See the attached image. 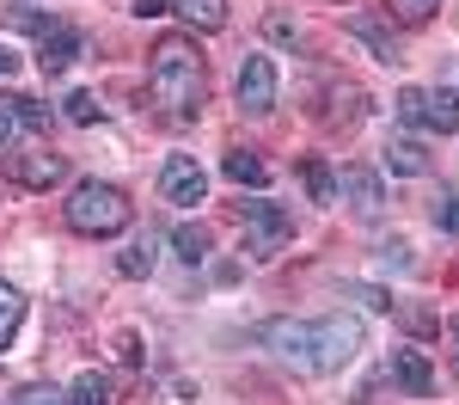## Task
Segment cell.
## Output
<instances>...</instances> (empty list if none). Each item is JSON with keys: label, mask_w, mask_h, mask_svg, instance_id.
Returning <instances> with one entry per match:
<instances>
[{"label": "cell", "mask_w": 459, "mask_h": 405, "mask_svg": "<svg viewBox=\"0 0 459 405\" xmlns=\"http://www.w3.org/2000/svg\"><path fill=\"white\" fill-rule=\"evenodd\" d=\"M68 400H74V405H110V374L86 368V374H80V381L68 387Z\"/></svg>", "instance_id": "19"}, {"label": "cell", "mask_w": 459, "mask_h": 405, "mask_svg": "<svg viewBox=\"0 0 459 405\" xmlns=\"http://www.w3.org/2000/svg\"><path fill=\"white\" fill-rule=\"evenodd\" d=\"M13 68H19V56H13V49H0V80H6Z\"/></svg>", "instance_id": "32"}, {"label": "cell", "mask_w": 459, "mask_h": 405, "mask_svg": "<svg viewBox=\"0 0 459 405\" xmlns=\"http://www.w3.org/2000/svg\"><path fill=\"white\" fill-rule=\"evenodd\" d=\"M160 197H166V203H178V209H196V203L209 197L203 166H196L190 154H172V160H166V172H160Z\"/></svg>", "instance_id": "8"}, {"label": "cell", "mask_w": 459, "mask_h": 405, "mask_svg": "<svg viewBox=\"0 0 459 405\" xmlns=\"http://www.w3.org/2000/svg\"><path fill=\"white\" fill-rule=\"evenodd\" d=\"M68 123H99V99L92 92H68Z\"/></svg>", "instance_id": "24"}, {"label": "cell", "mask_w": 459, "mask_h": 405, "mask_svg": "<svg viewBox=\"0 0 459 405\" xmlns=\"http://www.w3.org/2000/svg\"><path fill=\"white\" fill-rule=\"evenodd\" d=\"M435 227L459 240V197H441V203H435Z\"/></svg>", "instance_id": "25"}, {"label": "cell", "mask_w": 459, "mask_h": 405, "mask_svg": "<svg viewBox=\"0 0 459 405\" xmlns=\"http://www.w3.org/2000/svg\"><path fill=\"white\" fill-rule=\"evenodd\" d=\"M153 264H160V240H153V233L129 240V246L117 252V270H123V277H153Z\"/></svg>", "instance_id": "15"}, {"label": "cell", "mask_w": 459, "mask_h": 405, "mask_svg": "<svg viewBox=\"0 0 459 405\" xmlns=\"http://www.w3.org/2000/svg\"><path fill=\"white\" fill-rule=\"evenodd\" d=\"M350 295H355V301H368L374 313H392V295H386V289H368V283H350Z\"/></svg>", "instance_id": "28"}, {"label": "cell", "mask_w": 459, "mask_h": 405, "mask_svg": "<svg viewBox=\"0 0 459 405\" xmlns=\"http://www.w3.org/2000/svg\"><path fill=\"white\" fill-rule=\"evenodd\" d=\"M19 326H25V295L13 289V283H0V350L19 338Z\"/></svg>", "instance_id": "18"}, {"label": "cell", "mask_w": 459, "mask_h": 405, "mask_svg": "<svg viewBox=\"0 0 459 405\" xmlns=\"http://www.w3.org/2000/svg\"><path fill=\"white\" fill-rule=\"evenodd\" d=\"M135 221V203L105 179H80L68 197V227L74 233H86V240H110V233H123Z\"/></svg>", "instance_id": "2"}, {"label": "cell", "mask_w": 459, "mask_h": 405, "mask_svg": "<svg viewBox=\"0 0 459 405\" xmlns=\"http://www.w3.org/2000/svg\"><path fill=\"white\" fill-rule=\"evenodd\" d=\"M386 172H398V179H423V172H429L423 142H411V136H392V142H386Z\"/></svg>", "instance_id": "13"}, {"label": "cell", "mask_w": 459, "mask_h": 405, "mask_svg": "<svg viewBox=\"0 0 459 405\" xmlns=\"http://www.w3.org/2000/svg\"><path fill=\"white\" fill-rule=\"evenodd\" d=\"M307 190H313V203H337V179L325 160H307Z\"/></svg>", "instance_id": "22"}, {"label": "cell", "mask_w": 459, "mask_h": 405, "mask_svg": "<svg viewBox=\"0 0 459 405\" xmlns=\"http://www.w3.org/2000/svg\"><path fill=\"white\" fill-rule=\"evenodd\" d=\"M288 233H294V216H288V209H276V203H246V246H251V258H276Z\"/></svg>", "instance_id": "4"}, {"label": "cell", "mask_w": 459, "mask_h": 405, "mask_svg": "<svg viewBox=\"0 0 459 405\" xmlns=\"http://www.w3.org/2000/svg\"><path fill=\"white\" fill-rule=\"evenodd\" d=\"M392 381L404 393H435V363L423 350H392Z\"/></svg>", "instance_id": "11"}, {"label": "cell", "mask_w": 459, "mask_h": 405, "mask_svg": "<svg viewBox=\"0 0 459 405\" xmlns=\"http://www.w3.org/2000/svg\"><path fill=\"white\" fill-rule=\"evenodd\" d=\"M117 357H123V363H142V338L123 331V338H117Z\"/></svg>", "instance_id": "29"}, {"label": "cell", "mask_w": 459, "mask_h": 405, "mask_svg": "<svg viewBox=\"0 0 459 405\" xmlns=\"http://www.w3.org/2000/svg\"><path fill=\"white\" fill-rule=\"evenodd\" d=\"M454 331H459V326H454Z\"/></svg>", "instance_id": "33"}, {"label": "cell", "mask_w": 459, "mask_h": 405, "mask_svg": "<svg viewBox=\"0 0 459 405\" xmlns=\"http://www.w3.org/2000/svg\"><path fill=\"white\" fill-rule=\"evenodd\" d=\"M19 129H25V117H19V92H0V154L19 142Z\"/></svg>", "instance_id": "21"}, {"label": "cell", "mask_w": 459, "mask_h": 405, "mask_svg": "<svg viewBox=\"0 0 459 405\" xmlns=\"http://www.w3.org/2000/svg\"><path fill=\"white\" fill-rule=\"evenodd\" d=\"M398 117H404V123H423V86H404V92H398Z\"/></svg>", "instance_id": "26"}, {"label": "cell", "mask_w": 459, "mask_h": 405, "mask_svg": "<svg viewBox=\"0 0 459 405\" xmlns=\"http://www.w3.org/2000/svg\"><path fill=\"white\" fill-rule=\"evenodd\" d=\"M392 6H398V19H411V25H423V19L435 13V6H441V0H392Z\"/></svg>", "instance_id": "27"}, {"label": "cell", "mask_w": 459, "mask_h": 405, "mask_svg": "<svg viewBox=\"0 0 459 405\" xmlns=\"http://www.w3.org/2000/svg\"><path fill=\"white\" fill-rule=\"evenodd\" d=\"M221 172H227L233 184H251V190H264V184H270V166H264L257 154H246V147H233V154L221 160Z\"/></svg>", "instance_id": "17"}, {"label": "cell", "mask_w": 459, "mask_h": 405, "mask_svg": "<svg viewBox=\"0 0 459 405\" xmlns=\"http://www.w3.org/2000/svg\"><path fill=\"white\" fill-rule=\"evenodd\" d=\"M361 320L355 313H325V320H313V363L318 374H337L343 363H355V350H361Z\"/></svg>", "instance_id": "3"}, {"label": "cell", "mask_w": 459, "mask_h": 405, "mask_svg": "<svg viewBox=\"0 0 459 405\" xmlns=\"http://www.w3.org/2000/svg\"><path fill=\"white\" fill-rule=\"evenodd\" d=\"M350 37L355 43H368V49H374V56H380V62H404V43H398V31H392L386 19H374V13H355L350 19Z\"/></svg>", "instance_id": "10"}, {"label": "cell", "mask_w": 459, "mask_h": 405, "mask_svg": "<svg viewBox=\"0 0 459 405\" xmlns=\"http://www.w3.org/2000/svg\"><path fill=\"white\" fill-rule=\"evenodd\" d=\"M276 62L270 56H246L239 62V110H251V117H264V110H276Z\"/></svg>", "instance_id": "7"}, {"label": "cell", "mask_w": 459, "mask_h": 405, "mask_svg": "<svg viewBox=\"0 0 459 405\" xmlns=\"http://www.w3.org/2000/svg\"><path fill=\"white\" fill-rule=\"evenodd\" d=\"M184 25H196V31H221L227 25V0H166Z\"/></svg>", "instance_id": "14"}, {"label": "cell", "mask_w": 459, "mask_h": 405, "mask_svg": "<svg viewBox=\"0 0 459 405\" xmlns=\"http://www.w3.org/2000/svg\"><path fill=\"white\" fill-rule=\"evenodd\" d=\"M423 123L429 129H441V136H454L459 129V92L447 86V92H423Z\"/></svg>", "instance_id": "16"}, {"label": "cell", "mask_w": 459, "mask_h": 405, "mask_svg": "<svg viewBox=\"0 0 459 405\" xmlns=\"http://www.w3.org/2000/svg\"><path fill=\"white\" fill-rule=\"evenodd\" d=\"M129 13H135V19H160V13H172V6H166V0H135Z\"/></svg>", "instance_id": "30"}, {"label": "cell", "mask_w": 459, "mask_h": 405, "mask_svg": "<svg viewBox=\"0 0 459 405\" xmlns=\"http://www.w3.org/2000/svg\"><path fill=\"white\" fill-rule=\"evenodd\" d=\"M337 197H350L355 216H380L386 209V190H380V172H368V166H343V179H337Z\"/></svg>", "instance_id": "9"}, {"label": "cell", "mask_w": 459, "mask_h": 405, "mask_svg": "<svg viewBox=\"0 0 459 405\" xmlns=\"http://www.w3.org/2000/svg\"><path fill=\"white\" fill-rule=\"evenodd\" d=\"M270 37H282V43H288V37H294V19H288V13H270Z\"/></svg>", "instance_id": "31"}, {"label": "cell", "mask_w": 459, "mask_h": 405, "mask_svg": "<svg viewBox=\"0 0 459 405\" xmlns=\"http://www.w3.org/2000/svg\"><path fill=\"white\" fill-rule=\"evenodd\" d=\"M172 246H178L184 264H203V258H209V227H196V221H190V227H178Z\"/></svg>", "instance_id": "20"}, {"label": "cell", "mask_w": 459, "mask_h": 405, "mask_svg": "<svg viewBox=\"0 0 459 405\" xmlns=\"http://www.w3.org/2000/svg\"><path fill=\"white\" fill-rule=\"evenodd\" d=\"M264 344H270L288 368L318 374V363H313V320H270V326H264Z\"/></svg>", "instance_id": "5"}, {"label": "cell", "mask_w": 459, "mask_h": 405, "mask_svg": "<svg viewBox=\"0 0 459 405\" xmlns=\"http://www.w3.org/2000/svg\"><path fill=\"white\" fill-rule=\"evenodd\" d=\"M80 43H86V37L74 31V25H62V19H56V25L43 31V56H37V62H43V74H62L74 56H80Z\"/></svg>", "instance_id": "12"}, {"label": "cell", "mask_w": 459, "mask_h": 405, "mask_svg": "<svg viewBox=\"0 0 459 405\" xmlns=\"http://www.w3.org/2000/svg\"><path fill=\"white\" fill-rule=\"evenodd\" d=\"M6 179L19 184V190H49V184L68 179V160H62V154H49V147H25V154H13V160H6Z\"/></svg>", "instance_id": "6"}, {"label": "cell", "mask_w": 459, "mask_h": 405, "mask_svg": "<svg viewBox=\"0 0 459 405\" xmlns=\"http://www.w3.org/2000/svg\"><path fill=\"white\" fill-rule=\"evenodd\" d=\"M13 405H74V400H68V387H43V381H37V387H25Z\"/></svg>", "instance_id": "23"}, {"label": "cell", "mask_w": 459, "mask_h": 405, "mask_svg": "<svg viewBox=\"0 0 459 405\" xmlns=\"http://www.w3.org/2000/svg\"><path fill=\"white\" fill-rule=\"evenodd\" d=\"M203 56H196V43H184V37H166L160 49H153V68H147V92H153V105H166L172 117H196L203 110Z\"/></svg>", "instance_id": "1"}]
</instances>
